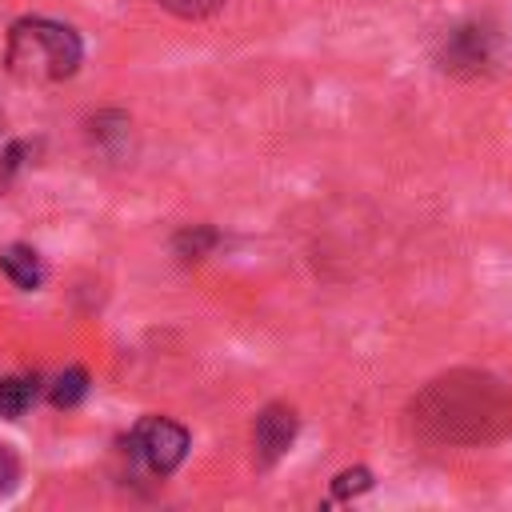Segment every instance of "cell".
<instances>
[{"mask_svg": "<svg viewBox=\"0 0 512 512\" xmlns=\"http://www.w3.org/2000/svg\"><path fill=\"white\" fill-rule=\"evenodd\" d=\"M16 484H20V460H16V452L8 444H0V496L12 492Z\"/></svg>", "mask_w": 512, "mask_h": 512, "instance_id": "obj_14", "label": "cell"}, {"mask_svg": "<svg viewBox=\"0 0 512 512\" xmlns=\"http://www.w3.org/2000/svg\"><path fill=\"white\" fill-rule=\"evenodd\" d=\"M88 396V372L84 368H68V372H60L56 380H52V388H48V400H52V408H76L80 400Z\"/></svg>", "mask_w": 512, "mask_h": 512, "instance_id": "obj_10", "label": "cell"}, {"mask_svg": "<svg viewBox=\"0 0 512 512\" xmlns=\"http://www.w3.org/2000/svg\"><path fill=\"white\" fill-rule=\"evenodd\" d=\"M128 448L152 476H172L188 456V428L168 416H144L136 420Z\"/></svg>", "mask_w": 512, "mask_h": 512, "instance_id": "obj_3", "label": "cell"}, {"mask_svg": "<svg viewBox=\"0 0 512 512\" xmlns=\"http://www.w3.org/2000/svg\"><path fill=\"white\" fill-rule=\"evenodd\" d=\"M296 432H300V416H296L292 404H280V400L264 404L252 420V460H256V468H272L292 448Z\"/></svg>", "mask_w": 512, "mask_h": 512, "instance_id": "obj_4", "label": "cell"}, {"mask_svg": "<svg viewBox=\"0 0 512 512\" xmlns=\"http://www.w3.org/2000/svg\"><path fill=\"white\" fill-rule=\"evenodd\" d=\"M0 272L20 288V292H36L40 284H44V260H40V252L32 248V244H4L0 248Z\"/></svg>", "mask_w": 512, "mask_h": 512, "instance_id": "obj_7", "label": "cell"}, {"mask_svg": "<svg viewBox=\"0 0 512 512\" xmlns=\"http://www.w3.org/2000/svg\"><path fill=\"white\" fill-rule=\"evenodd\" d=\"M32 152H36V144H32V140H12V144L4 148V164H0V184H4V180H8V176H12L16 168H20V164H24V156H32Z\"/></svg>", "mask_w": 512, "mask_h": 512, "instance_id": "obj_13", "label": "cell"}, {"mask_svg": "<svg viewBox=\"0 0 512 512\" xmlns=\"http://www.w3.org/2000/svg\"><path fill=\"white\" fill-rule=\"evenodd\" d=\"M88 140H92L104 156L120 160L124 152H132V116L120 112V108H104V112L88 116Z\"/></svg>", "mask_w": 512, "mask_h": 512, "instance_id": "obj_6", "label": "cell"}, {"mask_svg": "<svg viewBox=\"0 0 512 512\" xmlns=\"http://www.w3.org/2000/svg\"><path fill=\"white\" fill-rule=\"evenodd\" d=\"M216 244H220V232L208 228V224H192V228H180V232L172 236V252H176L180 260H200V256H208Z\"/></svg>", "mask_w": 512, "mask_h": 512, "instance_id": "obj_9", "label": "cell"}, {"mask_svg": "<svg viewBox=\"0 0 512 512\" xmlns=\"http://www.w3.org/2000/svg\"><path fill=\"white\" fill-rule=\"evenodd\" d=\"M372 488V472L368 468H344L336 480H332V500H352V496H360V492H368Z\"/></svg>", "mask_w": 512, "mask_h": 512, "instance_id": "obj_11", "label": "cell"}, {"mask_svg": "<svg viewBox=\"0 0 512 512\" xmlns=\"http://www.w3.org/2000/svg\"><path fill=\"white\" fill-rule=\"evenodd\" d=\"M84 64V40L52 16H20L4 32V68L24 84H64Z\"/></svg>", "mask_w": 512, "mask_h": 512, "instance_id": "obj_2", "label": "cell"}, {"mask_svg": "<svg viewBox=\"0 0 512 512\" xmlns=\"http://www.w3.org/2000/svg\"><path fill=\"white\" fill-rule=\"evenodd\" d=\"M492 420H504V404L496 384L476 372L440 376L412 400V424L432 440H484Z\"/></svg>", "mask_w": 512, "mask_h": 512, "instance_id": "obj_1", "label": "cell"}, {"mask_svg": "<svg viewBox=\"0 0 512 512\" xmlns=\"http://www.w3.org/2000/svg\"><path fill=\"white\" fill-rule=\"evenodd\" d=\"M160 8H168L172 16H180V20H204V16H212L224 0H156Z\"/></svg>", "mask_w": 512, "mask_h": 512, "instance_id": "obj_12", "label": "cell"}, {"mask_svg": "<svg viewBox=\"0 0 512 512\" xmlns=\"http://www.w3.org/2000/svg\"><path fill=\"white\" fill-rule=\"evenodd\" d=\"M488 44H492V36H488L484 28H476V24L456 28V32L448 36L444 52H440V64H444L448 72L472 76V72H480V68L488 64Z\"/></svg>", "mask_w": 512, "mask_h": 512, "instance_id": "obj_5", "label": "cell"}, {"mask_svg": "<svg viewBox=\"0 0 512 512\" xmlns=\"http://www.w3.org/2000/svg\"><path fill=\"white\" fill-rule=\"evenodd\" d=\"M36 376H0V420H20L36 404Z\"/></svg>", "mask_w": 512, "mask_h": 512, "instance_id": "obj_8", "label": "cell"}]
</instances>
